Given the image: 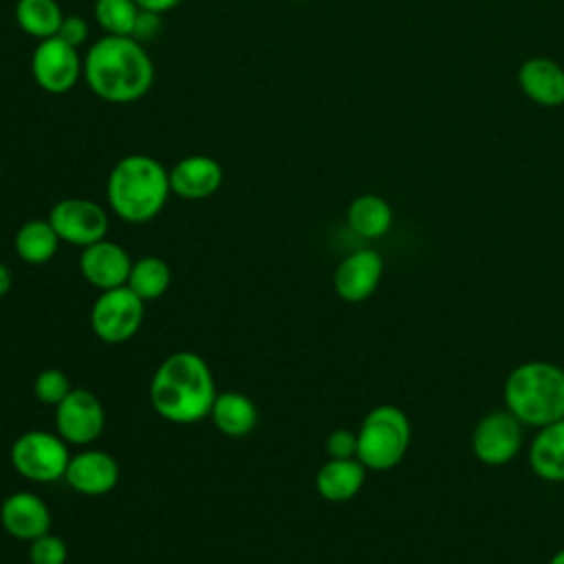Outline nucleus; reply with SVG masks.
Returning <instances> with one entry per match:
<instances>
[{
  "label": "nucleus",
  "mask_w": 564,
  "mask_h": 564,
  "mask_svg": "<svg viewBox=\"0 0 564 564\" xmlns=\"http://www.w3.org/2000/svg\"><path fill=\"white\" fill-rule=\"evenodd\" d=\"M84 82L110 104H132L154 84V62L143 44L128 35H101L84 55Z\"/></svg>",
  "instance_id": "f257e3e1"
},
{
  "label": "nucleus",
  "mask_w": 564,
  "mask_h": 564,
  "mask_svg": "<svg viewBox=\"0 0 564 564\" xmlns=\"http://www.w3.org/2000/svg\"><path fill=\"white\" fill-rule=\"evenodd\" d=\"M216 394L207 361L192 350L167 355L150 379L154 412L176 425H192L209 416Z\"/></svg>",
  "instance_id": "f03ea898"
},
{
  "label": "nucleus",
  "mask_w": 564,
  "mask_h": 564,
  "mask_svg": "<svg viewBox=\"0 0 564 564\" xmlns=\"http://www.w3.org/2000/svg\"><path fill=\"white\" fill-rule=\"evenodd\" d=\"M170 194V170L159 159L141 152L121 156L106 181L110 209L132 225L159 216Z\"/></svg>",
  "instance_id": "7ed1b4c3"
},
{
  "label": "nucleus",
  "mask_w": 564,
  "mask_h": 564,
  "mask_svg": "<svg viewBox=\"0 0 564 564\" xmlns=\"http://www.w3.org/2000/svg\"><path fill=\"white\" fill-rule=\"evenodd\" d=\"M505 408L529 427L564 419V368L553 361H522L505 379Z\"/></svg>",
  "instance_id": "20e7f679"
},
{
  "label": "nucleus",
  "mask_w": 564,
  "mask_h": 564,
  "mask_svg": "<svg viewBox=\"0 0 564 564\" xmlns=\"http://www.w3.org/2000/svg\"><path fill=\"white\" fill-rule=\"evenodd\" d=\"M412 438L408 414L390 403L372 408L357 430V458L368 471L397 467Z\"/></svg>",
  "instance_id": "39448f33"
},
{
  "label": "nucleus",
  "mask_w": 564,
  "mask_h": 564,
  "mask_svg": "<svg viewBox=\"0 0 564 564\" xmlns=\"http://www.w3.org/2000/svg\"><path fill=\"white\" fill-rule=\"evenodd\" d=\"M9 458L22 478L33 482H55L64 478L70 452L68 443L57 432L29 430L13 441Z\"/></svg>",
  "instance_id": "423d86ee"
},
{
  "label": "nucleus",
  "mask_w": 564,
  "mask_h": 564,
  "mask_svg": "<svg viewBox=\"0 0 564 564\" xmlns=\"http://www.w3.org/2000/svg\"><path fill=\"white\" fill-rule=\"evenodd\" d=\"M143 300L130 286L101 291L90 306V328L106 344H123L143 322Z\"/></svg>",
  "instance_id": "0eeeda50"
},
{
  "label": "nucleus",
  "mask_w": 564,
  "mask_h": 564,
  "mask_svg": "<svg viewBox=\"0 0 564 564\" xmlns=\"http://www.w3.org/2000/svg\"><path fill=\"white\" fill-rule=\"evenodd\" d=\"M522 423L507 410H491L478 419L471 430V452L489 467L507 465L518 456L524 443Z\"/></svg>",
  "instance_id": "6e6552de"
},
{
  "label": "nucleus",
  "mask_w": 564,
  "mask_h": 564,
  "mask_svg": "<svg viewBox=\"0 0 564 564\" xmlns=\"http://www.w3.org/2000/svg\"><path fill=\"white\" fill-rule=\"evenodd\" d=\"M31 75L35 84L51 95H64L75 88L84 75V57L79 51L53 35L40 40L31 55Z\"/></svg>",
  "instance_id": "1a4fd4ad"
},
{
  "label": "nucleus",
  "mask_w": 564,
  "mask_h": 564,
  "mask_svg": "<svg viewBox=\"0 0 564 564\" xmlns=\"http://www.w3.org/2000/svg\"><path fill=\"white\" fill-rule=\"evenodd\" d=\"M48 223L57 231L62 242L75 247H88L97 240H104L108 234V214L106 209L82 196H68L57 200L48 212Z\"/></svg>",
  "instance_id": "9d476101"
},
{
  "label": "nucleus",
  "mask_w": 564,
  "mask_h": 564,
  "mask_svg": "<svg viewBox=\"0 0 564 564\" xmlns=\"http://www.w3.org/2000/svg\"><path fill=\"white\" fill-rule=\"evenodd\" d=\"M106 425V412L99 397L86 388H73L55 405V432L68 445H90Z\"/></svg>",
  "instance_id": "9b49d317"
},
{
  "label": "nucleus",
  "mask_w": 564,
  "mask_h": 564,
  "mask_svg": "<svg viewBox=\"0 0 564 564\" xmlns=\"http://www.w3.org/2000/svg\"><path fill=\"white\" fill-rule=\"evenodd\" d=\"M383 275V258L375 249H357L348 253L333 273L335 293L344 302H364L368 300Z\"/></svg>",
  "instance_id": "f8f14e48"
},
{
  "label": "nucleus",
  "mask_w": 564,
  "mask_h": 564,
  "mask_svg": "<svg viewBox=\"0 0 564 564\" xmlns=\"http://www.w3.org/2000/svg\"><path fill=\"white\" fill-rule=\"evenodd\" d=\"M130 269L132 258L119 242L104 238L82 249L79 271L84 280L99 291L123 286L128 282Z\"/></svg>",
  "instance_id": "ddd939ff"
},
{
  "label": "nucleus",
  "mask_w": 564,
  "mask_h": 564,
  "mask_svg": "<svg viewBox=\"0 0 564 564\" xmlns=\"http://www.w3.org/2000/svg\"><path fill=\"white\" fill-rule=\"evenodd\" d=\"M64 480L82 496H104L119 482V463L104 449H84L70 456Z\"/></svg>",
  "instance_id": "4468645a"
},
{
  "label": "nucleus",
  "mask_w": 564,
  "mask_h": 564,
  "mask_svg": "<svg viewBox=\"0 0 564 564\" xmlns=\"http://www.w3.org/2000/svg\"><path fill=\"white\" fill-rule=\"evenodd\" d=\"M223 185V165L209 154H189L170 167V189L185 200L214 196Z\"/></svg>",
  "instance_id": "2eb2a0df"
},
{
  "label": "nucleus",
  "mask_w": 564,
  "mask_h": 564,
  "mask_svg": "<svg viewBox=\"0 0 564 564\" xmlns=\"http://www.w3.org/2000/svg\"><path fill=\"white\" fill-rule=\"evenodd\" d=\"M0 524L11 538L33 542L51 531V511L37 494L15 491L0 505Z\"/></svg>",
  "instance_id": "dca6fc26"
},
{
  "label": "nucleus",
  "mask_w": 564,
  "mask_h": 564,
  "mask_svg": "<svg viewBox=\"0 0 564 564\" xmlns=\"http://www.w3.org/2000/svg\"><path fill=\"white\" fill-rule=\"evenodd\" d=\"M520 90L535 104L555 108L564 104V68L549 57H529L518 68Z\"/></svg>",
  "instance_id": "f3484780"
},
{
  "label": "nucleus",
  "mask_w": 564,
  "mask_h": 564,
  "mask_svg": "<svg viewBox=\"0 0 564 564\" xmlns=\"http://www.w3.org/2000/svg\"><path fill=\"white\" fill-rule=\"evenodd\" d=\"M366 471L359 458H328L315 474V489L328 502H348L361 491Z\"/></svg>",
  "instance_id": "a211bd4d"
},
{
  "label": "nucleus",
  "mask_w": 564,
  "mask_h": 564,
  "mask_svg": "<svg viewBox=\"0 0 564 564\" xmlns=\"http://www.w3.org/2000/svg\"><path fill=\"white\" fill-rule=\"evenodd\" d=\"M529 465L549 482H564V419L538 427L529 445Z\"/></svg>",
  "instance_id": "6ab92c4d"
},
{
  "label": "nucleus",
  "mask_w": 564,
  "mask_h": 564,
  "mask_svg": "<svg viewBox=\"0 0 564 564\" xmlns=\"http://www.w3.org/2000/svg\"><path fill=\"white\" fill-rule=\"evenodd\" d=\"M209 419L220 434L231 438H242L253 432L258 423V408L247 394L236 390H225L216 394L209 410Z\"/></svg>",
  "instance_id": "aec40b11"
},
{
  "label": "nucleus",
  "mask_w": 564,
  "mask_h": 564,
  "mask_svg": "<svg viewBox=\"0 0 564 564\" xmlns=\"http://www.w3.org/2000/svg\"><path fill=\"white\" fill-rule=\"evenodd\" d=\"M59 236L48 218H31L15 231L13 247L20 260L26 264H46L59 249Z\"/></svg>",
  "instance_id": "412c9836"
},
{
  "label": "nucleus",
  "mask_w": 564,
  "mask_h": 564,
  "mask_svg": "<svg viewBox=\"0 0 564 564\" xmlns=\"http://www.w3.org/2000/svg\"><path fill=\"white\" fill-rule=\"evenodd\" d=\"M348 227L361 238H381L392 227V207L379 194L357 196L346 212Z\"/></svg>",
  "instance_id": "4be33fe9"
},
{
  "label": "nucleus",
  "mask_w": 564,
  "mask_h": 564,
  "mask_svg": "<svg viewBox=\"0 0 564 564\" xmlns=\"http://www.w3.org/2000/svg\"><path fill=\"white\" fill-rule=\"evenodd\" d=\"M64 20V11L57 0H18L15 2V22L18 26L40 40L53 37L59 31Z\"/></svg>",
  "instance_id": "5701e85b"
},
{
  "label": "nucleus",
  "mask_w": 564,
  "mask_h": 564,
  "mask_svg": "<svg viewBox=\"0 0 564 564\" xmlns=\"http://www.w3.org/2000/svg\"><path fill=\"white\" fill-rule=\"evenodd\" d=\"M172 282L170 264L159 256H143L132 262L126 286H130L143 302L159 300L165 295Z\"/></svg>",
  "instance_id": "b1692460"
},
{
  "label": "nucleus",
  "mask_w": 564,
  "mask_h": 564,
  "mask_svg": "<svg viewBox=\"0 0 564 564\" xmlns=\"http://www.w3.org/2000/svg\"><path fill=\"white\" fill-rule=\"evenodd\" d=\"M141 9L134 0H95L93 15L106 35L132 37Z\"/></svg>",
  "instance_id": "393cba45"
},
{
  "label": "nucleus",
  "mask_w": 564,
  "mask_h": 564,
  "mask_svg": "<svg viewBox=\"0 0 564 564\" xmlns=\"http://www.w3.org/2000/svg\"><path fill=\"white\" fill-rule=\"evenodd\" d=\"M70 379L59 368H44L37 372L33 381V394L44 405H57L64 401V397L70 392Z\"/></svg>",
  "instance_id": "a878e982"
},
{
  "label": "nucleus",
  "mask_w": 564,
  "mask_h": 564,
  "mask_svg": "<svg viewBox=\"0 0 564 564\" xmlns=\"http://www.w3.org/2000/svg\"><path fill=\"white\" fill-rule=\"evenodd\" d=\"M68 546L62 538L51 531L29 542V562L31 564H66Z\"/></svg>",
  "instance_id": "bb28decb"
},
{
  "label": "nucleus",
  "mask_w": 564,
  "mask_h": 564,
  "mask_svg": "<svg viewBox=\"0 0 564 564\" xmlns=\"http://www.w3.org/2000/svg\"><path fill=\"white\" fill-rule=\"evenodd\" d=\"M328 458H357V432L348 427H337L326 436Z\"/></svg>",
  "instance_id": "cd10ccee"
},
{
  "label": "nucleus",
  "mask_w": 564,
  "mask_h": 564,
  "mask_svg": "<svg viewBox=\"0 0 564 564\" xmlns=\"http://www.w3.org/2000/svg\"><path fill=\"white\" fill-rule=\"evenodd\" d=\"M88 35H90V24H88L86 18L75 15V13L64 15V20L59 24V31H57V37H62L70 46L79 48L82 44L88 42Z\"/></svg>",
  "instance_id": "c85d7f7f"
},
{
  "label": "nucleus",
  "mask_w": 564,
  "mask_h": 564,
  "mask_svg": "<svg viewBox=\"0 0 564 564\" xmlns=\"http://www.w3.org/2000/svg\"><path fill=\"white\" fill-rule=\"evenodd\" d=\"M159 31H161V13H152V11L141 9V13L137 18V24H134V31H132V37L143 44L145 40L156 37Z\"/></svg>",
  "instance_id": "c756f323"
},
{
  "label": "nucleus",
  "mask_w": 564,
  "mask_h": 564,
  "mask_svg": "<svg viewBox=\"0 0 564 564\" xmlns=\"http://www.w3.org/2000/svg\"><path fill=\"white\" fill-rule=\"evenodd\" d=\"M139 4V9L143 11H152V13H165L172 11L174 7H178L183 0H134Z\"/></svg>",
  "instance_id": "7c9ffc66"
},
{
  "label": "nucleus",
  "mask_w": 564,
  "mask_h": 564,
  "mask_svg": "<svg viewBox=\"0 0 564 564\" xmlns=\"http://www.w3.org/2000/svg\"><path fill=\"white\" fill-rule=\"evenodd\" d=\"M13 278H11V269L0 260V297H4L11 291Z\"/></svg>",
  "instance_id": "2f4dec72"
},
{
  "label": "nucleus",
  "mask_w": 564,
  "mask_h": 564,
  "mask_svg": "<svg viewBox=\"0 0 564 564\" xmlns=\"http://www.w3.org/2000/svg\"><path fill=\"white\" fill-rule=\"evenodd\" d=\"M549 564H564V549H560V551H555L553 555H551V560H549Z\"/></svg>",
  "instance_id": "473e14b6"
},
{
  "label": "nucleus",
  "mask_w": 564,
  "mask_h": 564,
  "mask_svg": "<svg viewBox=\"0 0 564 564\" xmlns=\"http://www.w3.org/2000/svg\"><path fill=\"white\" fill-rule=\"evenodd\" d=\"M0 172H2V163H0Z\"/></svg>",
  "instance_id": "72a5a7b5"
}]
</instances>
